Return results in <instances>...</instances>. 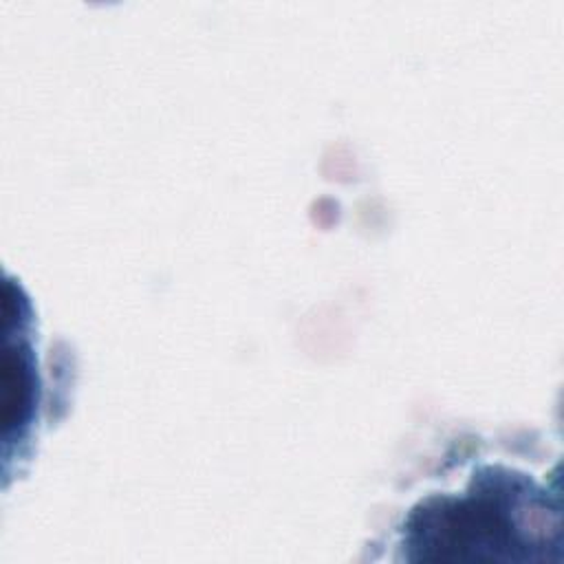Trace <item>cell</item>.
<instances>
[{"label": "cell", "instance_id": "6da1fadb", "mask_svg": "<svg viewBox=\"0 0 564 564\" xmlns=\"http://www.w3.org/2000/svg\"><path fill=\"white\" fill-rule=\"evenodd\" d=\"M399 546L412 562H542L562 546L560 498L531 471L480 463L410 507Z\"/></svg>", "mask_w": 564, "mask_h": 564}]
</instances>
